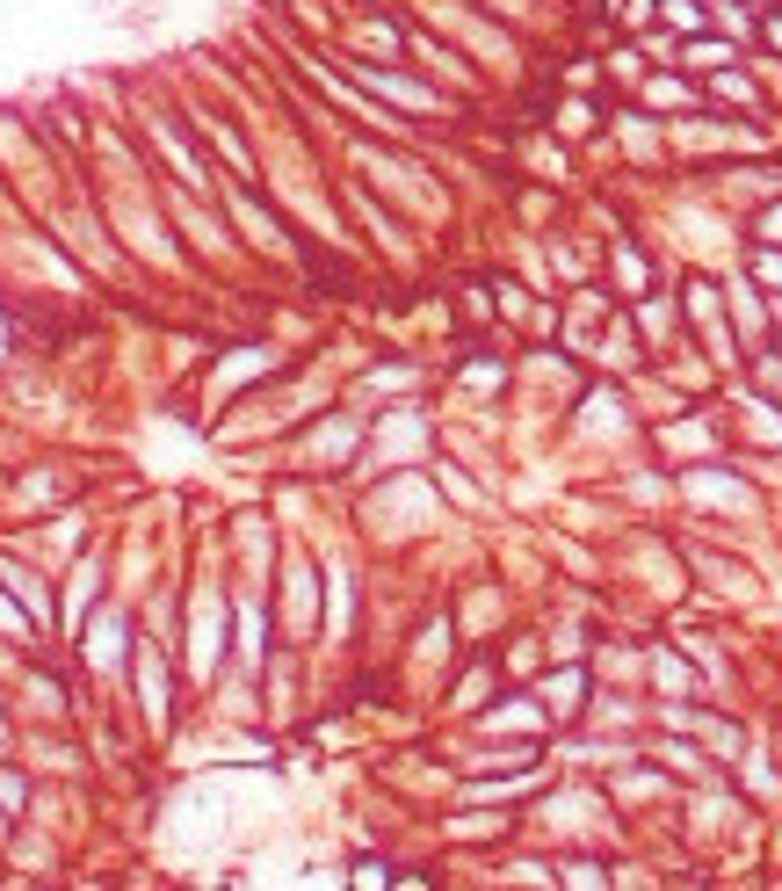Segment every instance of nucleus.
I'll return each mask as SVG.
<instances>
[{"instance_id": "20e7f679", "label": "nucleus", "mask_w": 782, "mask_h": 891, "mask_svg": "<svg viewBox=\"0 0 782 891\" xmlns=\"http://www.w3.org/2000/svg\"><path fill=\"white\" fill-rule=\"evenodd\" d=\"M645 102H660V109H681V102H695V95H689V80H645Z\"/></svg>"}, {"instance_id": "6e6552de", "label": "nucleus", "mask_w": 782, "mask_h": 891, "mask_svg": "<svg viewBox=\"0 0 782 891\" xmlns=\"http://www.w3.org/2000/svg\"><path fill=\"white\" fill-rule=\"evenodd\" d=\"M753 232H761L768 246H782V210H768V218H761V226H753Z\"/></svg>"}, {"instance_id": "423d86ee", "label": "nucleus", "mask_w": 782, "mask_h": 891, "mask_svg": "<svg viewBox=\"0 0 782 891\" xmlns=\"http://www.w3.org/2000/svg\"><path fill=\"white\" fill-rule=\"evenodd\" d=\"M761 36H768V44L782 52V8H761Z\"/></svg>"}, {"instance_id": "7ed1b4c3", "label": "nucleus", "mask_w": 782, "mask_h": 891, "mask_svg": "<svg viewBox=\"0 0 782 891\" xmlns=\"http://www.w3.org/2000/svg\"><path fill=\"white\" fill-rule=\"evenodd\" d=\"M660 22L674 36H703L711 30V8H703V0H660Z\"/></svg>"}, {"instance_id": "f03ea898", "label": "nucleus", "mask_w": 782, "mask_h": 891, "mask_svg": "<svg viewBox=\"0 0 782 891\" xmlns=\"http://www.w3.org/2000/svg\"><path fill=\"white\" fill-rule=\"evenodd\" d=\"M681 66L689 73H725L731 58H739V44H731V36H717V30H703V36H681Z\"/></svg>"}, {"instance_id": "39448f33", "label": "nucleus", "mask_w": 782, "mask_h": 891, "mask_svg": "<svg viewBox=\"0 0 782 891\" xmlns=\"http://www.w3.org/2000/svg\"><path fill=\"white\" fill-rule=\"evenodd\" d=\"M558 131H565V139L594 131V102H558Z\"/></svg>"}, {"instance_id": "0eeeda50", "label": "nucleus", "mask_w": 782, "mask_h": 891, "mask_svg": "<svg viewBox=\"0 0 782 891\" xmlns=\"http://www.w3.org/2000/svg\"><path fill=\"white\" fill-rule=\"evenodd\" d=\"M753 276H768V283H782V254H753Z\"/></svg>"}, {"instance_id": "f257e3e1", "label": "nucleus", "mask_w": 782, "mask_h": 891, "mask_svg": "<svg viewBox=\"0 0 782 891\" xmlns=\"http://www.w3.org/2000/svg\"><path fill=\"white\" fill-rule=\"evenodd\" d=\"M348 73H355L377 102H392V109H442V95H434L428 80H414V73H399V66H370V58H355Z\"/></svg>"}]
</instances>
